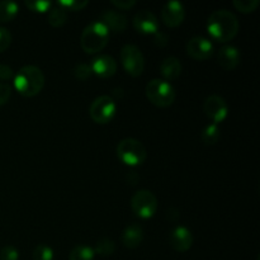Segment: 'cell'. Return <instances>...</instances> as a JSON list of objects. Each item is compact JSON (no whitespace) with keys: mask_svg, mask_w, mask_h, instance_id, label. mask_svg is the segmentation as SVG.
I'll list each match as a JSON object with an SVG mask.
<instances>
[{"mask_svg":"<svg viewBox=\"0 0 260 260\" xmlns=\"http://www.w3.org/2000/svg\"><path fill=\"white\" fill-rule=\"evenodd\" d=\"M33 260H53V250L48 245L40 244L33 249Z\"/></svg>","mask_w":260,"mask_h":260,"instance_id":"26","label":"cell"},{"mask_svg":"<svg viewBox=\"0 0 260 260\" xmlns=\"http://www.w3.org/2000/svg\"><path fill=\"white\" fill-rule=\"evenodd\" d=\"M12 95V86L7 83H0V106H4Z\"/></svg>","mask_w":260,"mask_h":260,"instance_id":"31","label":"cell"},{"mask_svg":"<svg viewBox=\"0 0 260 260\" xmlns=\"http://www.w3.org/2000/svg\"><path fill=\"white\" fill-rule=\"evenodd\" d=\"M185 48H187L188 56L196 61L208 60V58L212 57L213 51H215L212 42L207 38L200 37V36L190 38L187 42Z\"/></svg>","mask_w":260,"mask_h":260,"instance_id":"10","label":"cell"},{"mask_svg":"<svg viewBox=\"0 0 260 260\" xmlns=\"http://www.w3.org/2000/svg\"><path fill=\"white\" fill-rule=\"evenodd\" d=\"M134 28L141 35H155L159 32V20L152 12L142 9L135 14Z\"/></svg>","mask_w":260,"mask_h":260,"instance_id":"11","label":"cell"},{"mask_svg":"<svg viewBox=\"0 0 260 260\" xmlns=\"http://www.w3.org/2000/svg\"><path fill=\"white\" fill-rule=\"evenodd\" d=\"M154 36V43L156 46H159V47H165L168 45V42H169V38H168V36L165 33L156 32Z\"/></svg>","mask_w":260,"mask_h":260,"instance_id":"34","label":"cell"},{"mask_svg":"<svg viewBox=\"0 0 260 260\" xmlns=\"http://www.w3.org/2000/svg\"><path fill=\"white\" fill-rule=\"evenodd\" d=\"M116 101L111 95H101L91 102L89 107V116L95 123L106 124L116 116Z\"/></svg>","mask_w":260,"mask_h":260,"instance_id":"8","label":"cell"},{"mask_svg":"<svg viewBox=\"0 0 260 260\" xmlns=\"http://www.w3.org/2000/svg\"><path fill=\"white\" fill-rule=\"evenodd\" d=\"M161 19L167 27H179L185 19L184 5L180 2H168L161 9Z\"/></svg>","mask_w":260,"mask_h":260,"instance_id":"12","label":"cell"},{"mask_svg":"<svg viewBox=\"0 0 260 260\" xmlns=\"http://www.w3.org/2000/svg\"><path fill=\"white\" fill-rule=\"evenodd\" d=\"M146 98L149 99L150 103L159 108H168L175 102V89L173 88L169 81L164 79H152L147 83L146 89Z\"/></svg>","mask_w":260,"mask_h":260,"instance_id":"4","label":"cell"},{"mask_svg":"<svg viewBox=\"0 0 260 260\" xmlns=\"http://www.w3.org/2000/svg\"><path fill=\"white\" fill-rule=\"evenodd\" d=\"M203 112L213 122V124H218L225 121L229 116L228 102L220 95H210L206 98L203 103Z\"/></svg>","mask_w":260,"mask_h":260,"instance_id":"9","label":"cell"},{"mask_svg":"<svg viewBox=\"0 0 260 260\" xmlns=\"http://www.w3.org/2000/svg\"><path fill=\"white\" fill-rule=\"evenodd\" d=\"M68 22V12L60 7L51 8L47 15V23L53 28H61Z\"/></svg>","mask_w":260,"mask_h":260,"instance_id":"20","label":"cell"},{"mask_svg":"<svg viewBox=\"0 0 260 260\" xmlns=\"http://www.w3.org/2000/svg\"><path fill=\"white\" fill-rule=\"evenodd\" d=\"M91 73L95 74L101 79H109L116 74L117 62L112 56L101 55L93 58L90 63Z\"/></svg>","mask_w":260,"mask_h":260,"instance_id":"14","label":"cell"},{"mask_svg":"<svg viewBox=\"0 0 260 260\" xmlns=\"http://www.w3.org/2000/svg\"><path fill=\"white\" fill-rule=\"evenodd\" d=\"M109 41V30L102 22L90 23L84 28L80 37V46L83 51L89 55H94L106 48Z\"/></svg>","mask_w":260,"mask_h":260,"instance_id":"3","label":"cell"},{"mask_svg":"<svg viewBox=\"0 0 260 260\" xmlns=\"http://www.w3.org/2000/svg\"><path fill=\"white\" fill-rule=\"evenodd\" d=\"M88 0H61L57 3V7L62 8L65 12L70 10V12H79L83 10L84 8L88 7Z\"/></svg>","mask_w":260,"mask_h":260,"instance_id":"24","label":"cell"},{"mask_svg":"<svg viewBox=\"0 0 260 260\" xmlns=\"http://www.w3.org/2000/svg\"><path fill=\"white\" fill-rule=\"evenodd\" d=\"M259 4V0H234V7L244 14H250V13L255 12Z\"/></svg>","mask_w":260,"mask_h":260,"instance_id":"25","label":"cell"},{"mask_svg":"<svg viewBox=\"0 0 260 260\" xmlns=\"http://www.w3.org/2000/svg\"><path fill=\"white\" fill-rule=\"evenodd\" d=\"M25 7L36 13H47L50 12L51 7H52V3L46 2V0H27L25 2Z\"/></svg>","mask_w":260,"mask_h":260,"instance_id":"27","label":"cell"},{"mask_svg":"<svg viewBox=\"0 0 260 260\" xmlns=\"http://www.w3.org/2000/svg\"><path fill=\"white\" fill-rule=\"evenodd\" d=\"M111 4L121 10H128L132 7H135L136 2L135 0H112Z\"/></svg>","mask_w":260,"mask_h":260,"instance_id":"33","label":"cell"},{"mask_svg":"<svg viewBox=\"0 0 260 260\" xmlns=\"http://www.w3.org/2000/svg\"><path fill=\"white\" fill-rule=\"evenodd\" d=\"M169 245L178 253H185L193 245V235L189 229L177 226L169 234Z\"/></svg>","mask_w":260,"mask_h":260,"instance_id":"13","label":"cell"},{"mask_svg":"<svg viewBox=\"0 0 260 260\" xmlns=\"http://www.w3.org/2000/svg\"><path fill=\"white\" fill-rule=\"evenodd\" d=\"M93 250L94 254H96V255L102 256V258H107V256H111L116 251V243L109 238H102L96 241L95 248Z\"/></svg>","mask_w":260,"mask_h":260,"instance_id":"22","label":"cell"},{"mask_svg":"<svg viewBox=\"0 0 260 260\" xmlns=\"http://www.w3.org/2000/svg\"><path fill=\"white\" fill-rule=\"evenodd\" d=\"M12 43V35L7 28L0 27V52H4Z\"/></svg>","mask_w":260,"mask_h":260,"instance_id":"30","label":"cell"},{"mask_svg":"<svg viewBox=\"0 0 260 260\" xmlns=\"http://www.w3.org/2000/svg\"><path fill=\"white\" fill-rule=\"evenodd\" d=\"M73 73H74V76H75L76 79H79V80H83V81L88 80V79L93 75L90 65H88V63H78V65L74 68Z\"/></svg>","mask_w":260,"mask_h":260,"instance_id":"28","label":"cell"},{"mask_svg":"<svg viewBox=\"0 0 260 260\" xmlns=\"http://www.w3.org/2000/svg\"><path fill=\"white\" fill-rule=\"evenodd\" d=\"M241 61V53L234 46H223L217 53V62L223 70L231 71L239 66Z\"/></svg>","mask_w":260,"mask_h":260,"instance_id":"16","label":"cell"},{"mask_svg":"<svg viewBox=\"0 0 260 260\" xmlns=\"http://www.w3.org/2000/svg\"><path fill=\"white\" fill-rule=\"evenodd\" d=\"M144 240V230L137 223H131L122 233V244L127 249H136Z\"/></svg>","mask_w":260,"mask_h":260,"instance_id":"17","label":"cell"},{"mask_svg":"<svg viewBox=\"0 0 260 260\" xmlns=\"http://www.w3.org/2000/svg\"><path fill=\"white\" fill-rule=\"evenodd\" d=\"M108 30H112L114 33H122L127 28V17L122 14L121 12H117L114 9L104 10L101 14V20Z\"/></svg>","mask_w":260,"mask_h":260,"instance_id":"15","label":"cell"},{"mask_svg":"<svg viewBox=\"0 0 260 260\" xmlns=\"http://www.w3.org/2000/svg\"><path fill=\"white\" fill-rule=\"evenodd\" d=\"M116 151L117 157L128 167H139L144 164L145 160L147 159L146 147L140 140L132 139V137L119 141Z\"/></svg>","mask_w":260,"mask_h":260,"instance_id":"5","label":"cell"},{"mask_svg":"<svg viewBox=\"0 0 260 260\" xmlns=\"http://www.w3.org/2000/svg\"><path fill=\"white\" fill-rule=\"evenodd\" d=\"M19 251L13 245H7L0 250V260H18Z\"/></svg>","mask_w":260,"mask_h":260,"instance_id":"29","label":"cell"},{"mask_svg":"<svg viewBox=\"0 0 260 260\" xmlns=\"http://www.w3.org/2000/svg\"><path fill=\"white\" fill-rule=\"evenodd\" d=\"M93 248L86 245H76L71 249L69 254V260H94Z\"/></svg>","mask_w":260,"mask_h":260,"instance_id":"23","label":"cell"},{"mask_svg":"<svg viewBox=\"0 0 260 260\" xmlns=\"http://www.w3.org/2000/svg\"><path fill=\"white\" fill-rule=\"evenodd\" d=\"M131 208L137 217L149 220L157 211V198L151 190H137L131 198Z\"/></svg>","mask_w":260,"mask_h":260,"instance_id":"6","label":"cell"},{"mask_svg":"<svg viewBox=\"0 0 260 260\" xmlns=\"http://www.w3.org/2000/svg\"><path fill=\"white\" fill-rule=\"evenodd\" d=\"M221 137V131L218 128L217 124H207L205 128L201 132V140L203 141V144L207 145V146H212L218 142Z\"/></svg>","mask_w":260,"mask_h":260,"instance_id":"21","label":"cell"},{"mask_svg":"<svg viewBox=\"0 0 260 260\" xmlns=\"http://www.w3.org/2000/svg\"><path fill=\"white\" fill-rule=\"evenodd\" d=\"M19 12V7L17 3L10 0H3L0 2V22L7 23L12 22Z\"/></svg>","mask_w":260,"mask_h":260,"instance_id":"19","label":"cell"},{"mask_svg":"<svg viewBox=\"0 0 260 260\" xmlns=\"http://www.w3.org/2000/svg\"><path fill=\"white\" fill-rule=\"evenodd\" d=\"M45 81V74L40 68L27 65L23 66L14 76V88L20 95L25 98H32L42 91Z\"/></svg>","mask_w":260,"mask_h":260,"instance_id":"2","label":"cell"},{"mask_svg":"<svg viewBox=\"0 0 260 260\" xmlns=\"http://www.w3.org/2000/svg\"><path fill=\"white\" fill-rule=\"evenodd\" d=\"M239 20L234 13L228 9L215 10L207 19V30L211 37L221 43L234 40L239 32Z\"/></svg>","mask_w":260,"mask_h":260,"instance_id":"1","label":"cell"},{"mask_svg":"<svg viewBox=\"0 0 260 260\" xmlns=\"http://www.w3.org/2000/svg\"><path fill=\"white\" fill-rule=\"evenodd\" d=\"M14 78V70H13L10 66L4 65V63H0V80H10V79Z\"/></svg>","mask_w":260,"mask_h":260,"instance_id":"32","label":"cell"},{"mask_svg":"<svg viewBox=\"0 0 260 260\" xmlns=\"http://www.w3.org/2000/svg\"><path fill=\"white\" fill-rule=\"evenodd\" d=\"M160 73L164 76V80H175L182 74V63H180L179 58L174 57V56H169V57L164 58L160 62Z\"/></svg>","mask_w":260,"mask_h":260,"instance_id":"18","label":"cell"},{"mask_svg":"<svg viewBox=\"0 0 260 260\" xmlns=\"http://www.w3.org/2000/svg\"><path fill=\"white\" fill-rule=\"evenodd\" d=\"M119 60L124 71L132 78H139L145 70V57L141 50L135 45H124L119 53Z\"/></svg>","mask_w":260,"mask_h":260,"instance_id":"7","label":"cell"}]
</instances>
